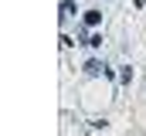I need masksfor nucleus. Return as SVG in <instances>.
<instances>
[{"mask_svg":"<svg viewBox=\"0 0 146 136\" xmlns=\"http://www.w3.org/2000/svg\"><path fill=\"white\" fill-rule=\"evenodd\" d=\"M106 61H99V58H88V61H85V71H88V75H99V71H102V75H106Z\"/></svg>","mask_w":146,"mask_h":136,"instance_id":"obj_1","label":"nucleus"},{"mask_svg":"<svg viewBox=\"0 0 146 136\" xmlns=\"http://www.w3.org/2000/svg\"><path fill=\"white\" fill-rule=\"evenodd\" d=\"M99 21H102V10H88V14H85V24H88V27H95Z\"/></svg>","mask_w":146,"mask_h":136,"instance_id":"obj_2","label":"nucleus"},{"mask_svg":"<svg viewBox=\"0 0 146 136\" xmlns=\"http://www.w3.org/2000/svg\"><path fill=\"white\" fill-rule=\"evenodd\" d=\"M78 10H75V3L72 0H61V17H75Z\"/></svg>","mask_w":146,"mask_h":136,"instance_id":"obj_3","label":"nucleus"},{"mask_svg":"<svg viewBox=\"0 0 146 136\" xmlns=\"http://www.w3.org/2000/svg\"><path fill=\"white\" fill-rule=\"evenodd\" d=\"M85 44H88V48H102V34H92V37H85Z\"/></svg>","mask_w":146,"mask_h":136,"instance_id":"obj_4","label":"nucleus"},{"mask_svg":"<svg viewBox=\"0 0 146 136\" xmlns=\"http://www.w3.org/2000/svg\"><path fill=\"white\" fill-rule=\"evenodd\" d=\"M119 82H122V85H129V82H133V68H122V75H119Z\"/></svg>","mask_w":146,"mask_h":136,"instance_id":"obj_5","label":"nucleus"}]
</instances>
